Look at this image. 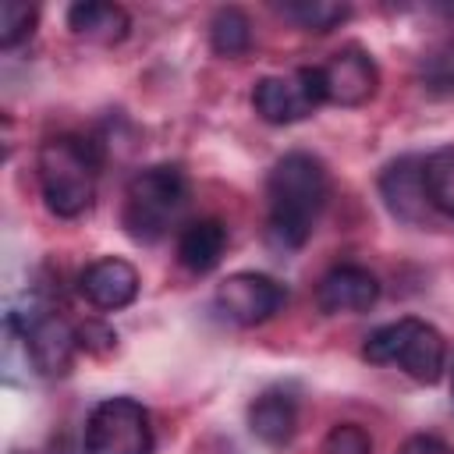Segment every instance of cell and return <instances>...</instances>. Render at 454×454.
Returning <instances> with one entry per match:
<instances>
[{"mask_svg": "<svg viewBox=\"0 0 454 454\" xmlns=\"http://www.w3.org/2000/svg\"><path fill=\"white\" fill-rule=\"evenodd\" d=\"M326 195H330L326 167L316 156H309V153L280 156L266 177V206H270L266 234H270V241L284 252L301 248L312 234L316 216L326 206Z\"/></svg>", "mask_w": 454, "mask_h": 454, "instance_id": "cell-1", "label": "cell"}, {"mask_svg": "<svg viewBox=\"0 0 454 454\" xmlns=\"http://www.w3.org/2000/svg\"><path fill=\"white\" fill-rule=\"evenodd\" d=\"M35 170H39L43 202L53 216L74 220L92 206L96 181H99V153L89 138H78V135L46 138L39 145Z\"/></svg>", "mask_w": 454, "mask_h": 454, "instance_id": "cell-2", "label": "cell"}, {"mask_svg": "<svg viewBox=\"0 0 454 454\" xmlns=\"http://www.w3.org/2000/svg\"><path fill=\"white\" fill-rule=\"evenodd\" d=\"M188 202V177L174 163L138 170L124 188L121 223L135 241H156Z\"/></svg>", "mask_w": 454, "mask_h": 454, "instance_id": "cell-3", "label": "cell"}, {"mask_svg": "<svg viewBox=\"0 0 454 454\" xmlns=\"http://www.w3.org/2000/svg\"><path fill=\"white\" fill-rule=\"evenodd\" d=\"M362 355L372 365H401L419 383H436L447 362V344L436 326L404 316L372 330L362 344Z\"/></svg>", "mask_w": 454, "mask_h": 454, "instance_id": "cell-4", "label": "cell"}, {"mask_svg": "<svg viewBox=\"0 0 454 454\" xmlns=\"http://www.w3.org/2000/svg\"><path fill=\"white\" fill-rule=\"evenodd\" d=\"M156 433L135 397H106L85 419V454H153Z\"/></svg>", "mask_w": 454, "mask_h": 454, "instance_id": "cell-5", "label": "cell"}, {"mask_svg": "<svg viewBox=\"0 0 454 454\" xmlns=\"http://www.w3.org/2000/svg\"><path fill=\"white\" fill-rule=\"evenodd\" d=\"M7 326L25 340L28 362L39 376H67L78 351V330L53 309H32V312H11Z\"/></svg>", "mask_w": 454, "mask_h": 454, "instance_id": "cell-6", "label": "cell"}, {"mask_svg": "<svg viewBox=\"0 0 454 454\" xmlns=\"http://www.w3.org/2000/svg\"><path fill=\"white\" fill-rule=\"evenodd\" d=\"M326 103L323 67H298L291 74L259 78L252 89V106L266 124H294Z\"/></svg>", "mask_w": 454, "mask_h": 454, "instance_id": "cell-7", "label": "cell"}, {"mask_svg": "<svg viewBox=\"0 0 454 454\" xmlns=\"http://www.w3.org/2000/svg\"><path fill=\"white\" fill-rule=\"evenodd\" d=\"M287 301V291L284 284H277L273 277L266 273H255V270H241V273H231L227 280H220L216 294H213V305L223 319L238 323V326H259L266 323L270 316H277Z\"/></svg>", "mask_w": 454, "mask_h": 454, "instance_id": "cell-8", "label": "cell"}, {"mask_svg": "<svg viewBox=\"0 0 454 454\" xmlns=\"http://www.w3.org/2000/svg\"><path fill=\"white\" fill-rule=\"evenodd\" d=\"M380 89V67L376 60L358 50L344 46L323 64V92L333 106H365Z\"/></svg>", "mask_w": 454, "mask_h": 454, "instance_id": "cell-9", "label": "cell"}, {"mask_svg": "<svg viewBox=\"0 0 454 454\" xmlns=\"http://www.w3.org/2000/svg\"><path fill=\"white\" fill-rule=\"evenodd\" d=\"M380 298V280L365 266L344 262L323 273L316 287V305L326 316H351V312H369Z\"/></svg>", "mask_w": 454, "mask_h": 454, "instance_id": "cell-10", "label": "cell"}, {"mask_svg": "<svg viewBox=\"0 0 454 454\" xmlns=\"http://www.w3.org/2000/svg\"><path fill=\"white\" fill-rule=\"evenodd\" d=\"M78 291H82V298L89 305H96L103 312L128 309L138 298V270L128 259H117V255L96 259V262H89L82 270Z\"/></svg>", "mask_w": 454, "mask_h": 454, "instance_id": "cell-11", "label": "cell"}, {"mask_svg": "<svg viewBox=\"0 0 454 454\" xmlns=\"http://www.w3.org/2000/svg\"><path fill=\"white\" fill-rule=\"evenodd\" d=\"M380 195L387 209L404 220V223H426L429 216V195L422 181V160L419 156H401L383 167L380 174Z\"/></svg>", "mask_w": 454, "mask_h": 454, "instance_id": "cell-12", "label": "cell"}, {"mask_svg": "<svg viewBox=\"0 0 454 454\" xmlns=\"http://www.w3.org/2000/svg\"><path fill=\"white\" fill-rule=\"evenodd\" d=\"M67 28L78 35V39H89V43H99V46H114L128 35L131 28V18L121 4H110V0H78L67 7Z\"/></svg>", "mask_w": 454, "mask_h": 454, "instance_id": "cell-13", "label": "cell"}, {"mask_svg": "<svg viewBox=\"0 0 454 454\" xmlns=\"http://www.w3.org/2000/svg\"><path fill=\"white\" fill-rule=\"evenodd\" d=\"M248 429H252V436H259L270 447L287 443L294 436V429H298V401H294V394H287L280 387L262 390L248 404Z\"/></svg>", "mask_w": 454, "mask_h": 454, "instance_id": "cell-14", "label": "cell"}, {"mask_svg": "<svg viewBox=\"0 0 454 454\" xmlns=\"http://www.w3.org/2000/svg\"><path fill=\"white\" fill-rule=\"evenodd\" d=\"M223 248H227V227L216 216L192 220L177 234V259L192 273H209L223 259Z\"/></svg>", "mask_w": 454, "mask_h": 454, "instance_id": "cell-15", "label": "cell"}, {"mask_svg": "<svg viewBox=\"0 0 454 454\" xmlns=\"http://www.w3.org/2000/svg\"><path fill=\"white\" fill-rule=\"evenodd\" d=\"M209 46L220 57H241L252 46V21L241 7H220L209 21Z\"/></svg>", "mask_w": 454, "mask_h": 454, "instance_id": "cell-16", "label": "cell"}, {"mask_svg": "<svg viewBox=\"0 0 454 454\" xmlns=\"http://www.w3.org/2000/svg\"><path fill=\"white\" fill-rule=\"evenodd\" d=\"M422 181L429 206L454 216V145H443L422 160Z\"/></svg>", "mask_w": 454, "mask_h": 454, "instance_id": "cell-17", "label": "cell"}, {"mask_svg": "<svg viewBox=\"0 0 454 454\" xmlns=\"http://www.w3.org/2000/svg\"><path fill=\"white\" fill-rule=\"evenodd\" d=\"M277 11L287 18V21H294L298 28H305V32H333L348 14H351V7L348 4H337V0H294V4H277Z\"/></svg>", "mask_w": 454, "mask_h": 454, "instance_id": "cell-18", "label": "cell"}, {"mask_svg": "<svg viewBox=\"0 0 454 454\" xmlns=\"http://www.w3.org/2000/svg\"><path fill=\"white\" fill-rule=\"evenodd\" d=\"M35 18L39 11L25 0H4L0 4V46L14 50L18 43H25L35 32Z\"/></svg>", "mask_w": 454, "mask_h": 454, "instance_id": "cell-19", "label": "cell"}, {"mask_svg": "<svg viewBox=\"0 0 454 454\" xmlns=\"http://www.w3.org/2000/svg\"><path fill=\"white\" fill-rule=\"evenodd\" d=\"M323 454H372V436L358 422H340L326 433Z\"/></svg>", "mask_w": 454, "mask_h": 454, "instance_id": "cell-20", "label": "cell"}, {"mask_svg": "<svg viewBox=\"0 0 454 454\" xmlns=\"http://www.w3.org/2000/svg\"><path fill=\"white\" fill-rule=\"evenodd\" d=\"M422 78L429 89H454V43H443L422 60Z\"/></svg>", "mask_w": 454, "mask_h": 454, "instance_id": "cell-21", "label": "cell"}, {"mask_svg": "<svg viewBox=\"0 0 454 454\" xmlns=\"http://www.w3.org/2000/svg\"><path fill=\"white\" fill-rule=\"evenodd\" d=\"M397 454H454L440 436H426V433H419V436H408L404 443H401V450Z\"/></svg>", "mask_w": 454, "mask_h": 454, "instance_id": "cell-22", "label": "cell"}, {"mask_svg": "<svg viewBox=\"0 0 454 454\" xmlns=\"http://www.w3.org/2000/svg\"><path fill=\"white\" fill-rule=\"evenodd\" d=\"M450 394H454V380H450Z\"/></svg>", "mask_w": 454, "mask_h": 454, "instance_id": "cell-23", "label": "cell"}]
</instances>
